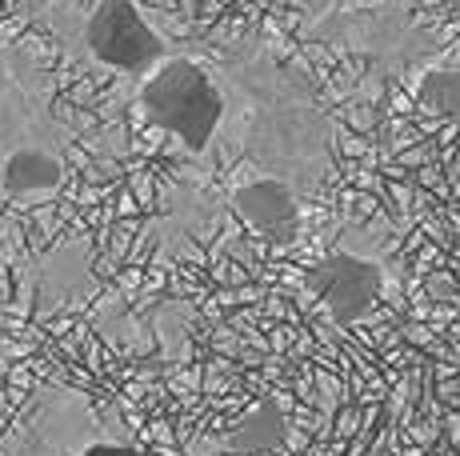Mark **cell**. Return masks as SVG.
<instances>
[{
	"instance_id": "obj_1",
	"label": "cell",
	"mask_w": 460,
	"mask_h": 456,
	"mask_svg": "<svg viewBox=\"0 0 460 456\" xmlns=\"http://www.w3.org/2000/svg\"><path fill=\"white\" fill-rule=\"evenodd\" d=\"M140 109L156 128L200 153L225 120V92L197 60L164 57L140 84Z\"/></svg>"
},
{
	"instance_id": "obj_2",
	"label": "cell",
	"mask_w": 460,
	"mask_h": 456,
	"mask_svg": "<svg viewBox=\"0 0 460 456\" xmlns=\"http://www.w3.org/2000/svg\"><path fill=\"white\" fill-rule=\"evenodd\" d=\"M84 45L101 65L128 76H148L168 57L161 32L132 0H101L84 24Z\"/></svg>"
},
{
	"instance_id": "obj_3",
	"label": "cell",
	"mask_w": 460,
	"mask_h": 456,
	"mask_svg": "<svg viewBox=\"0 0 460 456\" xmlns=\"http://www.w3.org/2000/svg\"><path fill=\"white\" fill-rule=\"evenodd\" d=\"M308 293L324 304L336 324H357L376 309L380 301V273L365 257L332 252L308 268Z\"/></svg>"
},
{
	"instance_id": "obj_4",
	"label": "cell",
	"mask_w": 460,
	"mask_h": 456,
	"mask_svg": "<svg viewBox=\"0 0 460 456\" xmlns=\"http://www.w3.org/2000/svg\"><path fill=\"white\" fill-rule=\"evenodd\" d=\"M233 208L244 224L272 236V241H293L296 236V224H300L296 197H293V189L277 177H261V180L241 184V189L233 192Z\"/></svg>"
},
{
	"instance_id": "obj_5",
	"label": "cell",
	"mask_w": 460,
	"mask_h": 456,
	"mask_svg": "<svg viewBox=\"0 0 460 456\" xmlns=\"http://www.w3.org/2000/svg\"><path fill=\"white\" fill-rule=\"evenodd\" d=\"M65 177L60 161L40 145H21L4 156V169H0V184H4L8 197H37V192H52Z\"/></svg>"
},
{
	"instance_id": "obj_6",
	"label": "cell",
	"mask_w": 460,
	"mask_h": 456,
	"mask_svg": "<svg viewBox=\"0 0 460 456\" xmlns=\"http://www.w3.org/2000/svg\"><path fill=\"white\" fill-rule=\"evenodd\" d=\"M420 109H429L432 117L460 120V65L456 68H437L417 84Z\"/></svg>"
},
{
	"instance_id": "obj_7",
	"label": "cell",
	"mask_w": 460,
	"mask_h": 456,
	"mask_svg": "<svg viewBox=\"0 0 460 456\" xmlns=\"http://www.w3.org/2000/svg\"><path fill=\"white\" fill-rule=\"evenodd\" d=\"M76 456H172V452H161V449H140V444H112V441H96L81 449Z\"/></svg>"
},
{
	"instance_id": "obj_8",
	"label": "cell",
	"mask_w": 460,
	"mask_h": 456,
	"mask_svg": "<svg viewBox=\"0 0 460 456\" xmlns=\"http://www.w3.org/2000/svg\"><path fill=\"white\" fill-rule=\"evenodd\" d=\"M0 249H4V241H0Z\"/></svg>"
}]
</instances>
